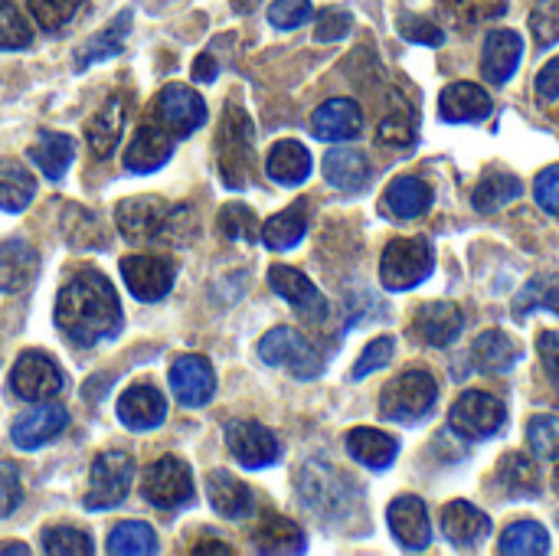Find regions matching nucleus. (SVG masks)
Segmentation results:
<instances>
[{"label": "nucleus", "mask_w": 559, "mask_h": 556, "mask_svg": "<svg viewBox=\"0 0 559 556\" xmlns=\"http://www.w3.org/2000/svg\"><path fill=\"white\" fill-rule=\"evenodd\" d=\"M33 43V29L23 10L13 0H0V49H26Z\"/></svg>", "instance_id": "49"}, {"label": "nucleus", "mask_w": 559, "mask_h": 556, "mask_svg": "<svg viewBox=\"0 0 559 556\" xmlns=\"http://www.w3.org/2000/svg\"><path fill=\"white\" fill-rule=\"evenodd\" d=\"M439 115L442 121H485L491 115V98L475 82H452L439 95Z\"/></svg>", "instance_id": "25"}, {"label": "nucleus", "mask_w": 559, "mask_h": 556, "mask_svg": "<svg viewBox=\"0 0 559 556\" xmlns=\"http://www.w3.org/2000/svg\"><path fill=\"white\" fill-rule=\"evenodd\" d=\"M554 488H557V495H559V469H557V475H554Z\"/></svg>", "instance_id": "64"}, {"label": "nucleus", "mask_w": 559, "mask_h": 556, "mask_svg": "<svg viewBox=\"0 0 559 556\" xmlns=\"http://www.w3.org/2000/svg\"><path fill=\"white\" fill-rule=\"evenodd\" d=\"M400 36H406L409 43H423V46H442L445 43V29L439 23H432L429 16H416V13L400 16Z\"/></svg>", "instance_id": "53"}, {"label": "nucleus", "mask_w": 559, "mask_h": 556, "mask_svg": "<svg viewBox=\"0 0 559 556\" xmlns=\"http://www.w3.org/2000/svg\"><path fill=\"white\" fill-rule=\"evenodd\" d=\"M36 197V177L13 157H0V210L20 213Z\"/></svg>", "instance_id": "37"}, {"label": "nucleus", "mask_w": 559, "mask_h": 556, "mask_svg": "<svg viewBox=\"0 0 559 556\" xmlns=\"http://www.w3.org/2000/svg\"><path fill=\"white\" fill-rule=\"evenodd\" d=\"M442 534H445L455 547L472 551V547H478V544L491 534V518L481 514V511H478L475 505H468V501H452V505H445V511H442Z\"/></svg>", "instance_id": "26"}, {"label": "nucleus", "mask_w": 559, "mask_h": 556, "mask_svg": "<svg viewBox=\"0 0 559 556\" xmlns=\"http://www.w3.org/2000/svg\"><path fill=\"white\" fill-rule=\"evenodd\" d=\"M66 429H69V413L62 406L46 403L39 410H26L23 416H16V423L10 426V442L23 452H33L59 439Z\"/></svg>", "instance_id": "17"}, {"label": "nucleus", "mask_w": 559, "mask_h": 556, "mask_svg": "<svg viewBox=\"0 0 559 556\" xmlns=\"http://www.w3.org/2000/svg\"><path fill=\"white\" fill-rule=\"evenodd\" d=\"M252 541H255L259 554H305V547H308L305 531L282 514H265L262 524L255 528Z\"/></svg>", "instance_id": "33"}, {"label": "nucleus", "mask_w": 559, "mask_h": 556, "mask_svg": "<svg viewBox=\"0 0 559 556\" xmlns=\"http://www.w3.org/2000/svg\"><path fill=\"white\" fill-rule=\"evenodd\" d=\"M554 311L559 315V275H534L514 298V311L524 318L531 311Z\"/></svg>", "instance_id": "44"}, {"label": "nucleus", "mask_w": 559, "mask_h": 556, "mask_svg": "<svg viewBox=\"0 0 559 556\" xmlns=\"http://www.w3.org/2000/svg\"><path fill=\"white\" fill-rule=\"evenodd\" d=\"M174 262L167 256H128L121 259V279L138 301H160L174 288Z\"/></svg>", "instance_id": "13"}, {"label": "nucleus", "mask_w": 559, "mask_h": 556, "mask_svg": "<svg viewBox=\"0 0 559 556\" xmlns=\"http://www.w3.org/2000/svg\"><path fill=\"white\" fill-rule=\"evenodd\" d=\"M259 357H262V364H269V367H285L292 377H298V380H314V377H321V370H324V360H321V354L314 351V344L305 338V334H298V331H292V328H275V331H269L262 341H259Z\"/></svg>", "instance_id": "6"}, {"label": "nucleus", "mask_w": 559, "mask_h": 556, "mask_svg": "<svg viewBox=\"0 0 559 556\" xmlns=\"http://www.w3.org/2000/svg\"><path fill=\"white\" fill-rule=\"evenodd\" d=\"M72 157H75V141L69 134H59V131H39V138L29 147V161L49 180H59L69 170Z\"/></svg>", "instance_id": "35"}, {"label": "nucleus", "mask_w": 559, "mask_h": 556, "mask_svg": "<svg viewBox=\"0 0 559 556\" xmlns=\"http://www.w3.org/2000/svg\"><path fill=\"white\" fill-rule=\"evenodd\" d=\"M508 419V410L498 397L481 393V390H468L455 400V406L449 410V426L468 439V442H481L491 439Z\"/></svg>", "instance_id": "8"}, {"label": "nucleus", "mask_w": 559, "mask_h": 556, "mask_svg": "<svg viewBox=\"0 0 559 556\" xmlns=\"http://www.w3.org/2000/svg\"><path fill=\"white\" fill-rule=\"evenodd\" d=\"M465 328V315L452 301H426L413 318V338L426 347H449L459 341Z\"/></svg>", "instance_id": "16"}, {"label": "nucleus", "mask_w": 559, "mask_h": 556, "mask_svg": "<svg viewBox=\"0 0 559 556\" xmlns=\"http://www.w3.org/2000/svg\"><path fill=\"white\" fill-rule=\"evenodd\" d=\"M174 154V134H167L160 125H144L134 131L128 151H124V167L131 174H151L164 167Z\"/></svg>", "instance_id": "24"}, {"label": "nucleus", "mask_w": 559, "mask_h": 556, "mask_svg": "<svg viewBox=\"0 0 559 556\" xmlns=\"http://www.w3.org/2000/svg\"><path fill=\"white\" fill-rule=\"evenodd\" d=\"M521 190H524V184L514 177V174H504V170H491V174H485L481 180H478V187H475V193H472V203H475V210L478 213H498V210H504L508 203H514L518 197H521Z\"/></svg>", "instance_id": "39"}, {"label": "nucleus", "mask_w": 559, "mask_h": 556, "mask_svg": "<svg viewBox=\"0 0 559 556\" xmlns=\"http://www.w3.org/2000/svg\"><path fill=\"white\" fill-rule=\"evenodd\" d=\"M442 10L459 23V26H478L485 20H498L508 10V0H442Z\"/></svg>", "instance_id": "46"}, {"label": "nucleus", "mask_w": 559, "mask_h": 556, "mask_svg": "<svg viewBox=\"0 0 559 556\" xmlns=\"http://www.w3.org/2000/svg\"><path fill=\"white\" fill-rule=\"evenodd\" d=\"M124 125H128V95L124 92H115L88 121H85V144L92 147V154L98 161H108L111 151L118 147L121 134H124Z\"/></svg>", "instance_id": "18"}, {"label": "nucleus", "mask_w": 559, "mask_h": 556, "mask_svg": "<svg viewBox=\"0 0 559 556\" xmlns=\"http://www.w3.org/2000/svg\"><path fill=\"white\" fill-rule=\"evenodd\" d=\"M324 177L344 193H357L370 184V161L357 147H331L324 157Z\"/></svg>", "instance_id": "28"}, {"label": "nucleus", "mask_w": 559, "mask_h": 556, "mask_svg": "<svg viewBox=\"0 0 559 556\" xmlns=\"http://www.w3.org/2000/svg\"><path fill=\"white\" fill-rule=\"evenodd\" d=\"M39 272V256L26 239H3L0 242V292L16 295L23 292Z\"/></svg>", "instance_id": "27"}, {"label": "nucleus", "mask_w": 559, "mask_h": 556, "mask_svg": "<svg viewBox=\"0 0 559 556\" xmlns=\"http://www.w3.org/2000/svg\"><path fill=\"white\" fill-rule=\"evenodd\" d=\"M472 360L481 374H508L518 360V344L504 331H485L472 344Z\"/></svg>", "instance_id": "38"}, {"label": "nucleus", "mask_w": 559, "mask_h": 556, "mask_svg": "<svg viewBox=\"0 0 559 556\" xmlns=\"http://www.w3.org/2000/svg\"><path fill=\"white\" fill-rule=\"evenodd\" d=\"M377 141L393 147V151H409L416 144V115L400 95L390 98V108L377 128Z\"/></svg>", "instance_id": "40"}, {"label": "nucleus", "mask_w": 559, "mask_h": 556, "mask_svg": "<svg viewBox=\"0 0 559 556\" xmlns=\"http://www.w3.org/2000/svg\"><path fill=\"white\" fill-rule=\"evenodd\" d=\"M206 498H210V508L226 521H246L255 511V495L249 492V485H242L236 475L223 469L206 475Z\"/></svg>", "instance_id": "23"}, {"label": "nucleus", "mask_w": 559, "mask_h": 556, "mask_svg": "<svg viewBox=\"0 0 559 556\" xmlns=\"http://www.w3.org/2000/svg\"><path fill=\"white\" fill-rule=\"evenodd\" d=\"M537 351H540V364H544L547 377L559 383V331H544L537 341Z\"/></svg>", "instance_id": "58"}, {"label": "nucleus", "mask_w": 559, "mask_h": 556, "mask_svg": "<svg viewBox=\"0 0 559 556\" xmlns=\"http://www.w3.org/2000/svg\"><path fill=\"white\" fill-rule=\"evenodd\" d=\"M537 95L544 102H557L559 98V56L540 69V75H537Z\"/></svg>", "instance_id": "59"}, {"label": "nucleus", "mask_w": 559, "mask_h": 556, "mask_svg": "<svg viewBox=\"0 0 559 556\" xmlns=\"http://www.w3.org/2000/svg\"><path fill=\"white\" fill-rule=\"evenodd\" d=\"M314 16L311 0H275L269 7V23L275 29H298L301 23H308Z\"/></svg>", "instance_id": "52"}, {"label": "nucleus", "mask_w": 559, "mask_h": 556, "mask_svg": "<svg viewBox=\"0 0 559 556\" xmlns=\"http://www.w3.org/2000/svg\"><path fill=\"white\" fill-rule=\"evenodd\" d=\"M141 492H144L147 505H154L160 511H177L193 501V472L187 462L164 456L154 465H147Z\"/></svg>", "instance_id": "9"}, {"label": "nucleus", "mask_w": 559, "mask_h": 556, "mask_svg": "<svg viewBox=\"0 0 559 556\" xmlns=\"http://www.w3.org/2000/svg\"><path fill=\"white\" fill-rule=\"evenodd\" d=\"M124 324L118 295L98 269H79L56 298V328L75 347H95L118 338Z\"/></svg>", "instance_id": "1"}, {"label": "nucleus", "mask_w": 559, "mask_h": 556, "mask_svg": "<svg viewBox=\"0 0 559 556\" xmlns=\"http://www.w3.org/2000/svg\"><path fill=\"white\" fill-rule=\"evenodd\" d=\"M115 223H118V233L138 246L157 242V239L180 242L183 223H193V210L190 206H170L160 197H134V200L118 203Z\"/></svg>", "instance_id": "2"}, {"label": "nucleus", "mask_w": 559, "mask_h": 556, "mask_svg": "<svg viewBox=\"0 0 559 556\" xmlns=\"http://www.w3.org/2000/svg\"><path fill=\"white\" fill-rule=\"evenodd\" d=\"M62 233H66L69 246H75V249H102V246H108V233H105L102 220L85 206H66Z\"/></svg>", "instance_id": "41"}, {"label": "nucleus", "mask_w": 559, "mask_h": 556, "mask_svg": "<svg viewBox=\"0 0 559 556\" xmlns=\"http://www.w3.org/2000/svg\"><path fill=\"white\" fill-rule=\"evenodd\" d=\"M190 554H193V556H203V554L233 556V547H226V544H219V541H213V537H210V544H197V547H193Z\"/></svg>", "instance_id": "61"}, {"label": "nucleus", "mask_w": 559, "mask_h": 556, "mask_svg": "<svg viewBox=\"0 0 559 556\" xmlns=\"http://www.w3.org/2000/svg\"><path fill=\"white\" fill-rule=\"evenodd\" d=\"M82 7H85V0H29V13L36 16V23L46 33L66 29Z\"/></svg>", "instance_id": "48"}, {"label": "nucleus", "mask_w": 559, "mask_h": 556, "mask_svg": "<svg viewBox=\"0 0 559 556\" xmlns=\"http://www.w3.org/2000/svg\"><path fill=\"white\" fill-rule=\"evenodd\" d=\"M134 482V459L121 449L102 452L92 462V475H88V492H85V508L88 511H108L115 505H121L131 492Z\"/></svg>", "instance_id": "7"}, {"label": "nucleus", "mask_w": 559, "mask_h": 556, "mask_svg": "<svg viewBox=\"0 0 559 556\" xmlns=\"http://www.w3.org/2000/svg\"><path fill=\"white\" fill-rule=\"evenodd\" d=\"M43 554L49 556H92L95 544L79 528H46L43 531Z\"/></svg>", "instance_id": "47"}, {"label": "nucleus", "mask_w": 559, "mask_h": 556, "mask_svg": "<svg viewBox=\"0 0 559 556\" xmlns=\"http://www.w3.org/2000/svg\"><path fill=\"white\" fill-rule=\"evenodd\" d=\"M167 383H170L177 403L187 406V410L206 406L213 400V393H216V374H213L210 360L200 357V354H187V357L174 360V367L167 374Z\"/></svg>", "instance_id": "15"}, {"label": "nucleus", "mask_w": 559, "mask_h": 556, "mask_svg": "<svg viewBox=\"0 0 559 556\" xmlns=\"http://www.w3.org/2000/svg\"><path fill=\"white\" fill-rule=\"evenodd\" d=\"M436 400H439L436 377L426 370H406L396 380H390L386 390L380 393V416L390 423L413 426L432 413Z\"/></svg>", "instance_id": "4"}, {"label": "nucleus", "mask_w": 559, "mask_h": 556, "mask_svg": "<svg viewBox=\"0 0 559 556\" xmlns=\"http://www.w3.org/2000/svg\"><path fill=\"white\" fill-rule=\"evenodd\" d=\"M269 285L278 298H285L305 321L311 324H321L328 318V298L314 288V282L292 269V265H272L269 269Z\"/></svg>", "instance_id": "14"}, {"label": "nucleus", "mask_w": 559, "mask_h": 556, "mask_svg": "<svg viewBox=\"0 0 559 556\" xmlns=\"http://www.w3.org/2000/svg\"><path fill=\"white\" fill-rule=\"evenodd\" d=\"M265 174L282 187H298L311 174V154L298 141H278L265 157Z\"/></svg>", "instance_id": "31"}, {"label": "nucleus", "mask_w": 559, "mask_h": 556, "mask_svg": "<svg viewBox=\"0 0 559 556\" xmlns=\"http://www.w3.org/2000/svg\"><path fill=\"white\" fill-rule=\"evenodd\" d=\"M160 551L157 534L151 524L141 521H121L111 534H108V554L115 556H154Z\"/></svg>", "instance_id": "42"}, {"label": "nucleus", "mask_w": 559, "mask_h": 556, "mask_svg": "<svg viewBox=\"0 0 559 556\" xmlns=\"http://www.w3.org/2000/svg\"><path fill=\"white\" fill-rule=\"evenodd\" d=\"M347 452L354 456V462L373 469V472H383L393 465L396 452H400V442L380 429H350L347 433Z\"/></svg>", "instance_id": "32"}, {"label": "nucleus", "mask_w": 559, "mask_h": 556, "mask_svg": "<svg viewBox=\"0 0 559 556\" xmlns=\"http://www.w3.org/2000/svg\"><path fill=\"white\" fill-rule=\"evenodd\" d=\"M364 131V111L354 98H328L311 115V134L318 141H350Z\"/></svg>", "instance_id": "21"}, {"label": "nucleus", "mask_w": 559, "mask_h": 556, "mask_svg": "<svg viewBox=\"0 0 559 556\" xmlns=\"http://www.w3.org/2000/svg\"><path fill=\"white\" fill-rule=\"evenodd\" d=\"M354 26V16L341 7H328L318 13V23H314V39L318 43H337L350 33Z\"/></svg>", "instance_id": "54"}, {"label": "nucleus", "mask_w": 559, "mask_h": 556, "mask_svg": "<svg viewBox=\"0 0 559 556\" xmlns=\"http://www.w3.org/2000/svg\"><path fill=\"white\" fill-rule=\"evenodd\" d=\"M255 3H259V0H233V7H236L239 13H249V10H255Z\"/></svg>", "instance_id": "62"}, {"label": "nucleus", "mask_w": 559, "mask_h": 556, "mask_svg": "<svg viewBox=\"0 0 559 556\" xmlns=\"http://www.w3.org/2000/svg\"><path fill=\"white\" fill-rule=\"evenodd\" d=\"M386 521H390V531L400 541V547H406V551H426L429 547V541H432V521H429V511H426V501L423 498L400 495L390 505Z\"/></svg>", "instance_id": "19"}, {"label": "nucleus", "mask_w": 559, "mask_h": 556, "mask_svg": "<svg viewBox=\"0 0 559 556\" xmlns=\"http://www.w3.org/2000/svg\"><path fill=\"white\" fill-rule=\"evenodd\" d=\"M534 193H537V203L559 216V164L547 167L544 174H537V184H534Z\"/></svg>", "instance_id": "57"}, {"label": "nucleus", "mask_w": 559, "mask_h": 556, "mask_svg": "<svg viewBox=\"0 0 559 556\" xmlns=\"http://www.w3.org/2000/svg\"><path fill=\"white\" fill-rule=\"evenodd\" d=\"M216 170L229 190L249 187V174L255 170V131L246 108L236 102H229L223 111L216 134Z\"/></svg>", "instance_id": "3"}, {"label": "nucleus", "mask_w": 559, "mask_h": 556, "mask_svg": "<svg viewBox=\"0 0 559 556\" xmlns=\"http://www.w3.org/2000/svg\"><path fill=\"white\" fill-rule=\"evenodd\" d=\"M495 482L504 488L508 498H537V495H540V472H537V465H534L527 456H521V452H508V456L498 462Z\"/></svg>", "instance_id": "36"}, {"label": "nucleus", "mask_w": 559, "mask_h": 556, "mask_svg": "<svg viewBox=\"0 0 559 556\" xmlns=\"http://www.w3.org/2000/svg\"><path fill=\"white\" fill-rule=\"evenodd\" d=\"M193 79H197V82H213V79H216V59H213L210 52L197 56V62H193Z\"/></svg>", "instance_id": "60"}, {"label": "nucleus", "mask_w": 559, "mask_h": 556, "mask_svg": "<svg viewBox=\"0 0 559 556\" xmlns=\"http://www.w3.org/2000/svg\"><path fill=\"white\" fill-rule=\"evenodd\" d=\"M62 387H66L62 370L39 351L20 354V360L10 370V390L26 403H49L52 397L62 393Z\"/></svg>", "instance_id": "11"}, {"label": "nucleus", "mask_w": 559, "mask_h": 556, "mask_svg": "<svg viewBox=\"0 0 559 556\" xmlns=\"http://www.w3.org/2000/svg\"><path fill=\"white\" fill-rule=\"evenodd\" d=\"M531 33L540 49H550L559 43V0H537L531 10Z\"/></svg>", "instance_id": "51"}, {"label": "nucleus", "mask_w": 559, "mask_h": 556, "mask_svg": "<svg viewBox=\"0 0 559 556\" xmlns=\"http://www.w3.org/2000/svg\"><path fill=\"white\" fill-rule=\"evenodd\" d=\"M226 449L246 469H269L282 456V446L275 439V433L265 429L262 423H252V419L226 423Z\"/></svg>", "instance_id": "12"}, {"label": "nucleus", "mask_w": 559, "mask_h": 556, "mask_svg": "<svg viewBox=\"0 0 559 556\" xmlns=\"http://www.w3.org/2000/svg\"><path fill=\"white\" fill-rule=\"evenodd\" d=\"M501 554H514V556H544L550 554V537L540 524L534 521H518L504 531L501 544H498Z\"/></svg>", "instance_id": "43"}, {"label": "nucleus", "mask_w": 559, "mask_h": 556, "mask_svg": "<svg viewBox=\"0 0 559 556\" xmlns=\"http://www.w3.org/2000/svg\"><path fill=\"white\" fill-rule=\"evenodd\" d=\"M118 419H121L124 429H134V433L157 429L167 419V400H164V393L157 387L138 383V387H131V390L121 393V400H118Z\"/></svg>", "instance_id": "20"}, {"label": "nucleus", "mask_w": 559, "mask_h": 556, "mask_svg": "<svg viewBox=\"0 0 559 556\" xmlns=\"http://www.w3.org/2000/svg\"><path fill=\"white\" fill-rule=\"evenodd\" d=\"M393 351H396L393 338H377V341H370V344L364 347V354L357 357V364H354V380H364V377H370L373 370L386 367V364L393 360Z\"/></svg>", "instance_id": "55"}, {"label": "nucleus", "mask_w": 559, "mask_h": 556, "mask_svg": "<svg viewBox=\"0 0 559 556\" xmlns=\"http://www.w3.org/2000/svg\"><path fill=\"white\" fill-rule=\"evenodd\" d=\"M216 226L233 242H255L262 236V223L246 203H226L216 216Z\"/></svg>", "instance_id": "45"}, {"label": "nucleus", "mask_w": 559, "mask_h": 556, "mask_svg": "<svg viewBox=\"0 0 559 556\" xmlns=\"http://www.w3.org/2000/svg\"><path fill=\"white\" fill-rule=\"evenodd\" d=\"M308 223H311V203L308 200H298L292 203L288 210L275 213L272 220H265L262 226V242L275 252H285V249H295L305 233H308Z\"/></svg>", "instance_id": "29"}, {"label": "nucleus", "mask_w": 559, "mask_h": 556, "mask_svg": "<svg viewBox=\"0 0 559 556\" xmlns=\"http://www.w3.org/2000/svg\"><path fill=\"white\" fill-rule=\"evenodd\" d=\"M0 554H29L23 544H10V547H0Z\"/></svg>", "instance_id": "63"}, {"label": "nucleus", "mask_w": 559, "mask_h": 556, "mask_svg": "<svg viewBox=\"0 0 559 556\" xmlns=\"http://www.w3.org/2000/svg\"><path fill=\"white\" fill-rule=\"evenodd\" d=\"M23 501V482L16 462H0V518H10Z\"/></svg>", "instance_id": "56"}, {"label": "nucleus", "mask_w": 559, "mask_h": 556, "mask_svg": "<svg viewBox=\"0 0 559 556\" xmlns=\"http://www.w3.org/2000/svg\"><path fill=\"white\" fill-rule=\"evenodd\" d=\"M524 59V39L514 29H495L485 39V52H481V72L491 85H504L511 82V75L518 72Z\"/></svg>", "instance_id": "22"}, {"label": "nucleus", "mask_w": 559, "mask_h": 556, "mask_svg": "<svg viewBox=\"0 0 559 556\" xmlns=\"http://www.w3.org/2000/svg\"><path fill=\"white\" fill-rule=\"evenodd\" d=\"M383 206L400 220H416V216L429 213L432 187L419 177H396L383 193Z\"/></svg>", "instance_id": "34"}, {"label": "nucleus", "mask_w": 559, "mask_h": 556, "mask_svg": "<svg viewBox=\"0 0 559 556\" xmlns=\"http://www.w3.org/2000/svg\"><path fill=\"white\" fill-rule=\"evenodd\" d=\"M131 20H134V13L131 10H121L105 29H98L88 43H82V49L75 52V69L82 72V69H88V66H95L102 59L118 56L124 49L128 33H131Z\"/></svg>", "instance_id": "30"}, {"label": "nucleus", "mask_w": 559, "mask_h": 556, "mask_svg": "<svg viewBox=\"0 0 559 556\" xmlns=\"http://www.w3.org/2000/svg\"><path fill=\"white\" fill-rule=\"evenodd\" d=\"M154 118L167 134L190 138L206 121V102L193 88H187L180 82H170V85L160 88V95L154 102Z\"/></svg>", "instance_id": "10"}, {"label": "nucleus", "mask_w": 559, "mask_h": 556, "mask_svg": "<svg viewBox=\"0 0 559 556\" xmlns=\"http://www.w3.org/2000/svg\"><path fill=\"white\" fill-rule=\"evenodd\" d=\"M432 269H436L432 246L419 236L393 239L380 256V282L390 292H409V288L423 285L432 275Z\"/></svg>", "instance_id": "5"}, {"label": "nucleus", "mask_w": 559, "mask_h": 556, "mask_svg": "<svg viewBox=\"0 0 559 556\" xmlns=\"http://www.w3.org/2000/svg\"><path fill=\"white\" fill-rule=\"evenodd\" d=\"M527 442L537 459L554 462L559 456V419L557 416H534L527 423Z\"/></svg>", "instance_id": "50"}]
</instances>
